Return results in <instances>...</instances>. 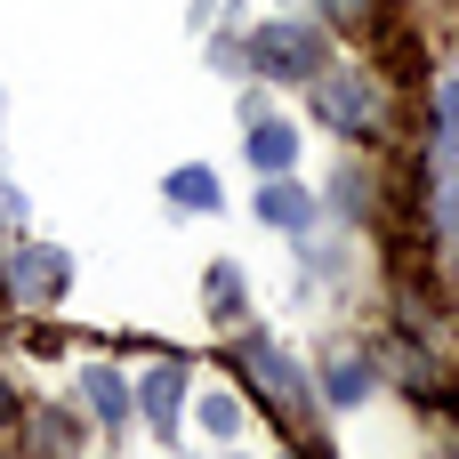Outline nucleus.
I'll return each instance as SVG.
<instances>
[{
    "label": "nucleus",
    "instance_id": "obj_1",
    "mask_svg": "<svg viewBox=\"0 0 459 459\" xmlns=\"http://www.w3.org/2000/svg\"><path fill=\"white\" fill-rule=\"evenodd\" d=\"M250 65L274 73V81H307V73H323V40H315L307 24H258Z\"/></svg>",
    "mask_w": 459,
    "mask_h": 459
},
{
    "label": "nucleus",
    "instance_id": "obj_2",
    "mask_svg": "<svg viewBox=\"0 0 459 459\" xmlns=\"http://www.w3.org/2000/svg\"><path fill=\"white\" fill-rule=\"evenodd\" d=\"M65 274H73V258H65V250H48V242H32V250H16L8 290H16L24 307H48V299L65 290Z\"/></svg>",
    "mask_w": 459,
    "mask_h": 459
},
{
    "label": "nucleus",
    "instance_id": "obj_3",
    "mask_svg": "<svg viewBox=\"0 0 459 459\" xmlns=\"http://www.w3.org/2000/svg\"><path fill=\"white\" fill-rule=\"evenodd\" d=\"M323 121H339V129H379L371 81H363V73H331V81H323Z\"/></svg>",
    "mask_w": 459,
    "mask_h": 459
},
{
    "label": "nucleus",
    "instance_id": "obj_4",
    "mask_svg": "<svg viewBox=\"0 0 459 459\" xmlns=\"http://www.w3.org/2000/svg\"><path fill=\"white\" fill-rule=\"evenodd\" d=\"M81 395L97 403V420H105V428H121V420H129V403H137V395H129V379H121V371H105V363H89V371H81Z\"/></svg>",
    "mask_w": 459,
    "mask_h": 459
},
{
    "label": "nucleus",
    "instance_id": "obj_5",
    "mask_svg": "<svg viewBox=\"0 0 459 459\" xmlns=\"http://www.w3.org/2000/svg\"><path fill=\"white\" fill-rule=\"evenodd\" d=\"M258 218H266V226H315V194L290 186V178H274V186L258 194Z\"/></svg>",
    "mask_w": 459,
    "mask_h": 459
},
{
    "label": "nucleus",
    "instance_id": "obj_6",
    "mask_svg": "<svg viewBox=\"0 0 459 459\" xmlns=\"http://www.w3.org/2000/svg\"><path fill=\"white\" fill-rule=\"evenodd\" d=\"M137 403H145V420H153V428H178V411H186V371H178V363H161V371L145 379V395H137Z\"/></svg>",
    "mask_w": 459,
    "mask_h": 459
},
{
    "label": "nucleus",
    "instance_id": "obj_7",
    "mask_svg": "<svg viewBox=\"0 0 459 459\" xmlns=\"http://www.w3.org/2000/svg\"><path fill=\"white\" fill-rule=\"evenodd\" d=\"M299 161V129L290 121H258L250 129V169H290Z\"/></svg>",
    "mask_w": 459,
    "mask_h": 459
},
{
    "label": "nucleus",
    "instance_id": "obj_8",
    "mask_svg": "<svg viewBox=\"0 0 459 459\" xmlns=\"http://www.w3.org/2000/svg\"><path fill=\"white\" fill-rule=\"evenodd\" d=\"M242 363H250V379H258V387H266L274 403H299V395H307V387H299V371H290V363H282L274 347H250Z\"/></svg>",
    "mask_w": 459,
    "mask_h": 459
},
{
    "label": "nucleus",
    "instance_id": "obj_9",
    "mask_svg": "<svg viewBox=\"0 0 459 459\" xmlns=\"http://www.w3.org/2000/svg\"><path fill=\"white\" fill-rule=\"evenodd\" d=\"M161 194H169V202H186V210H218V178H210V169H194V161H186V169H169V186H161Z\"/></svg>",
    "mask_w": 459,
    "mask_h": 459
},
{
    "label": "nucleus",
    "instance_id": "obj_10",
    "mask_svg": "<svg viewBox=\"0 0 459 459\" xmlns=\"http://www.w3.org/2000/svg\"><path fill=\"white\" fill-rule=\"evenodd\" d=\"M323 387H331V403H363V395H371V371H363L355 355H339V363L323 371Z\"/></svg>",
    "mask_w": 459,
    "mask_h": 459
},
{
    "label": "nucleus",
    "instance_id": "obj_11",
    "mask_svg": "<svg viewBox=\"0 0 459 459\" xmlns=\"http://www.w3.org/2000/svg\"><path fill=\"white\" fill-rule=\"evenodd\" d=\"M436 137H444V161L459 169V81L436 89Z\"/></svg>",
    "mask_w": 459,
    "mask_h": 459
},
{
    "label": "nucleus",
    "instance_id": "obj_12",
    "mask_svg": "<svg viewBox=\"0 0 459 459\" xmlns=\"http://www.w3.org/2000/svg\"><path fill=\"white\" fill-rule=\"evenodd\" d=\"M202 428H210L218 444H234V436H242V411H234V395H210V403H202Z\"/></svg>",
    "mask_w": 459,
    "mask_h": 459
},
{
    "label": "nucleus",
    "instance_id": "obj_13",
    "mask_svg": "<svg viewBox=\"0 0 459 459\" xmlns=\"http://www.w3.org/2000/svg\"><path fill=\"white\" fill-rule=\"evenodd\" d=\"M242 307V274L234 266H210V315H234Z\"/></svg>",
    "mask_w": 459,
    "mask_h": 459
},
{
    "label": "nucleus",
    "instance_id": "obj_14",
    "mask_svg": "<svg viewBox=\"0 0 459 459\" xmlns=\"http://www.w3.org/2000/svg\"><path fill=\"white\" fill-rule=\"evenodd\" d=\"M371 16V0H331V24H363Z\"/></svg>",
    "mask_w": 459,
    "mask_h": 459
},
{
    "label": "nucleus",
    "instance_id": "obj_15",
    "mask_svg": "<svg viewBox=\"0 0 459 459\" xmlns=\"http://www.w3.org/2000/svg\"><path fill=\"white\" fill-rule=\"evenodd\" d=\"M8 411H16V395H8V379H0V420H8Z\"/></svg>",
    "mask_w": 459,
    "mask_h": 459
},
{
    "label": "nucleus",
    "instance_id": "obj_16",
    "mask_svg": "<svg viewBox=\"0 0 459 459\" xmlns=\"http://www.w3.org/2000/svg\"><path fill=\"white\" fill-rule=\"evenodd\" d=\"M452 226H459V169H452Z\"/></svg>",
    "mask_w": 459,
    "mask_h": 459
}]
</instances>
